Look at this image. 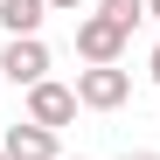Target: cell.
Here are the masks:
<instances>
[{
    "label": "cell",
    "mask_w": 160,
    "mask_h": 160,
    "mask_svg": "<svg viewBox=\"0 0 160 160\" xmlns=\"http://www.w3.org/2000/svg\"><path fill=\"white\" fill-rule=\"evenodd\" d=\"M146 21H160V0H146Z\"/></svg>",
    "instance_id": "cell-11"
},
{
    "label": "cell",
    "mask_w": 160,
    "mask_h": 160,
    "mask_svg": "<svg viewBox=\"0 0 160 160\" xmlns=\"http://www.w3.org/2000/svg\"><path fill=\"white\" fill-rule=\"evenodd\" d=\"M146 77H153V84H160V42H153V56H146Z\"/></svg>",
    "instance_id": "cell-10"
},
{
    "label": "cell",
    "mask_w": 160,
    "mask_h": 160,
    "mask_svg": "<svg viewBox=\"0 0 160 160\" xmlns=\"http://www.w3.org/2000/svg\"><path fill=\"white\" fill-rule=\"evenodd\" d=\"M77 112H84V104H77V84H56V77H49V84H35V91H28V118H35V125H49V132H63Z\"/></svg>",
    "instance_id": "cell-4"
},
{
    "label": "cell",
    "mask_w": 160,
    "mask_h": 160,
    "mask_svg": "<svg viewBox=\"0 0 160 160\" xmlns=\"http://www.w3.org/2000/svg\"><path fill=\"white\" fill-rule=\"evenodd\" d=\"M0 160H7V153H0Z\"/></svg>",
    "instance_id": "cell-13"
},
{
    "label": "cell",
    "mask_w": 160,
    "mask_h": 160,
    "mask_svg": "<svg viewBox=\"0 0 160 160\" xmlns=\"http://www.w3.org/2000/svg\"><path fill=\"white\" fill-rule=\"evenodd\" d=\"M125 98H132V70H118V63L77 70V104H84V112H118Z\"/></svg>",
    "instance_id": "cell-2"
},
{
    "label": "cell",
    "mask_w": 160,
    "mask_h": 160,
    "mask_svg": "<svg viewBox=\"0 0 160 160\" xmlns=\"http://www.w3.org/2000/svg\"><path fill=\"white\" fill-rule=\"evenodd\" d=\"M0 153H7V160H63L56 132H49V125H35V118H21V125H7V132H0Z\"/></svg>",
    "instance_id": "cell-5"
},
{
    "label": "cell",
    "mask_w": 160,
    "mask_h": 160,
    "mask_svg": "<svg viewBox=\"0 0 160 160\" xmlns=\"http://www.w3.org/2000/svg\"><path fill=\"white\" fill-rule=\"evenodd\" d=\"M0 84H21V91L49 84V42H42V35L7 42V49H0Z\"/></svg>",
    "instance_id": "cell-1"
},
{
    "label": "cell",
    "mask_w": 160,
    "mask_h": 160,
    "mask_svg": "<svg viewBox=\"0 0 160 160\" xmlns=\"http://www.w3.org/2000/svg\"><path fill=\"white\" fill-rule=\"evenodd\" d=\"M98 14H104V21H118V28L132 35V28L146 21V0H98Z\"/></svg>",
    "instance_id": "cell-7"
},
{
    "label": "cell",
    "mask_w": 160,
    "mask_h": 160,
    "mask_svg": "<svg viewBox=\"0 0 160 160\" xmlns=\"http://www.w3.org/2000/svg\"><path fill=\"white\" fill-rule=\"evenodd\" d=\"M42 21H49V0H0V28H7V42L42 35Z\"/></svg>",
    "instance_id": "cell-6"
},
{
    "label": "cell",
    "mask_w": 160,
    "mask_h": 160,
    "mask_svg": "<svg viewBox=\"0 0 160 160\" xmlns=\"http://www.w3.org/2000/svg\"><path fill=\"white\" fill-rule=\"evenodd\" d=\"M63 160H84V153H63Z\"/></svg>",
    "instance_id": "cell-12"
},
{
    "label": "cell",
    "mask_w": 160,
    "mask_h": 160,
    "mask_svg": "<svg viewBox=\"0 0 160 160\" xmlns=\"http://www.w3.org/2000/svg\"><path fill=\"white\" fill-rule=\"evenodd\" d=\"M125 28H118V21H104V14H84V21H77V56H84V70H104V63H118L125 56Z\"/></svg>",
    "instance_id": "cell-3"
},
{
    "label": "cell",
    "mask_w": 160,
    "mask_h": 160,
    "mask_svg": "<svg viewBox=\"0 0 160 160\" xmlns=\"http://www.w3.org/2000/svg\"><path fill=\"white\" fill-rule=\"evenodd\" d=\"M118 160H160V153H153V146H125Z\"/></svg>",
    "instance_id": "cell-9"
},
{
    "label": "cell",
    "mask_w": 160,
    "mask_h": 160,
    "mask_svg": "<svg viewBox=\"0 0 160 160\" xmlns=\"http://www.w3.org/2000/svg\"><path fill=\"white\" fill-rule=\"evenodd\" d=\"M77 7H91V0H49V14H77Z\"/></svg>",
    "instance_id": "cell-8"
}]
</instances>
